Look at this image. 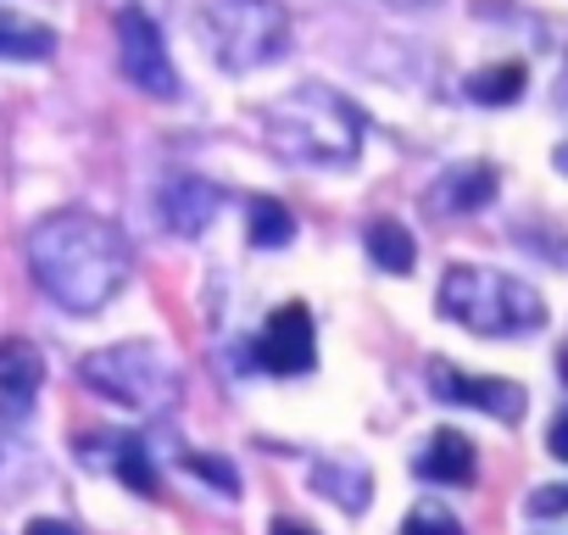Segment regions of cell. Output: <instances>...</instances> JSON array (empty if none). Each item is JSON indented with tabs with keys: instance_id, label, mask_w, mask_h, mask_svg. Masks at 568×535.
I'll use <instances>...</instances> for the list:
<instances>
[{
	"instance_id": "3957f363",
	"label": "cell",
	"mask_w": 568,
	"mask_h": 535,
	"mask_svg": "<svg viewBox=\"0 0 568 535\" xmlns=\"http://www.w3.org/2000/svg\"><path fill=\"white\" fill-rule=\"evenodd\" d=\"M435 302L452 324H463L468 335H485V341H518L546 324V302L535 285H524L518 274H501V268H479V262L446 268Z\"/></svg>"
},
{
	"instance_id": "ba28073f",
	"label": "cell",
	"mask_w": 568,
	"mask_h": 535,
	"mask_svg": "<svg viewBox=\"0 0 568 535\" xmlns=\"http://www.w3.org/2000/svg\"><path fill=\"white\" fill-rule=\"evenodd\" d=\"M429 391H435L440 402L479 407V413H490V418H501V424H518V418H524V402H529L524 385H513V380H485V374H463V369H452V363H429Z\"/></svg>"
},
{
	"instance_id": "7a4b0ae2",
	"label": "cell",
	"mask_w": 568,
	"mask_h": 535,
	"mask_svg": "<svg viewBox=\"0 0 568 535\" xmlns=\"http://www.w3.org/2000/svg\"><path fill=\"white\" fill-rule=\"evenodd\" d=\"M262 134L284 162L346 168L363 151V112L329 84H296L262 112Z\"/></svg>"
},
{
	"instance_id": "d4e9b609",
	"label": "cell",
	"mask_w": 568,
	"mask_h": 535,
	"mask_svg": "<svg viewBox=\"0 0 568 535\" xmlns=\"http://www.w3.org/2000/svg\"><path fill=\"white\" fill-rule=\"evenodd\" d=\"M385 7H407V12H429L435 0H385Z\"/></svg>"
},
{
	"instance_id": "d6986e66",
	"label": "cell",
	"mask_w": 568,
	"mask_h": 535,
	"mask_svg": "<svg viewBox=\"0 0 568 535\" xmlns=\"http://www.w3.org/2000/svg\"><path fill=\"white\" fill-rule=\"evenodd\" d=\"M118 480H123L129 491H140V496H156V468H151V457H145L140 441H123V452H118Z\"/></svg>"
},
{
	"instance_id": "4fadbf2b",
	"label": "cell",
	"mask_w": 568,
	"mask_h": 535,
	"mask_svg": "<svg viewBox=\"0 0 568 535\" xmlns=\"http://www.w3.org/2000/svg\"><path fill=\"white\" fill-rule=\"evenodd\" d=\"M51 51H57V29L0 0V62H45Z\"/></svg>"
},
{
	"instance_id": "44dd1931",
	"label": "cell",
	"mask_w": 568,
	"mask_h": 535,
	"mask_svg": "<svg viewBox=\"0 0 568 535\" xmlns=\"http://www.w3.org/2000/svg\"><path fill=\"white\" fill-rule=\"evenodd\" d=\"M568 513V485H540L529 496V518H562Z\"/></svg>"
},
{
	"instance_id": "cb8c5ba5",
	"label": "cell",
	"mask_w": 568,
	"mask_h": 535,
	"mask_svg": "<svg viewBox=\"0 0 568 535\" xmlns=\"http://www.w3.org/2000/svg\"><path fill=\"white\" fill-rule=\"evenodd\" d=\"M267 535H318L313 524H302V518H273L267 524Z\"/></svg>"
},
{
	"instance_id": "277c9868",
	"label": "cell",
	"mask_w": 568,
	"mask_h": 535,
	"mask_svg": "<svg viewBox=\"0 0 568 535\" xmlns=\"http://www.w3.org/2000/svg\"><path fill=\"white\" fill-rule=\"evenodd\" d=\"M195 34L217 68L251 73L284 57L291 18H284L278 0H195Z\"/></svg>"
},
{
	"instance_id": "2e32d148",
	"label": "cell",
	"mask_w": 568,
	"mask_h": 535,
	"mask_svg": "<svg viewBox=\"0 0 568 535\" xmlns=\"http://www.w3.org/2000/svg\"><path fill=\"white\" fill-rule=\"evenodd\" d=\"M245 240L262 245V251H284V245L296 240V212L284 206V201H273V195H256L245 206Z\"/></svg>"
},
{
	"instance_id": "52a82bcc",
	"label": "cell",
	"mask_w": 568,
	"mask_h": 535,
	"mask_svg": "<svg viewBox=\"0 0 568 535\" xmlns=\"http://www.w3.org/2000/svg\"><path fill=\"white\" fill-rule=\"evenodd\" d=\"M256 363L267 374H307L318 363V335H313V313L302 302H284L278 313H267L262 335H256Z\"/></svg>"
},
{
	"instance_id": "9a60e30c",
	"label": "cell",
	"mask_w": 568,
	"mask_h": 535,
	"mask_svg": "<svg viewBox=\"0 0 568 535\" xmlns=\"http://www.w3.org/2000/svg\"><path fill=\"white\" fill-rule=\"evenodd\" d=\"M313 485H318L335 507H346V513H363V507H368V491H374L368 468H357V463H335V457L313 463Z\"/></svg>"
},
{
	"instance_id": "5bb4252c",
	"label": "cell",
	"mask_w": 568,
	"mask_h": 535,
	"mask_svg": "<svg viewBox=\"0 0 568 535\" xmlns=\"http://www.w3.org/2000/svg\"><path fill=\"white\" fill-rule=\"evenodd\" d=\"M363 245H368L374 268H385V274H413V262H418V240L396 218H374L363 229Z\"/></svg>"
},
{
	"instance_id": "ac0fdd59",
	"label": "cell",
	"mask_w": 568,
	"mask_h": 535,
	"mask_svg": "<svg viewBox=\"0 0 568 535\" xmlns=\"http://www.w3.org/2000/svg\"><path fill=\"white\" fill-rule=\"evenodd\" d=\"M402 535H463V518L446 507V502H418L407 518H402Z\"/></svg>"
},
{
	"instance_id": "5b68a950",
	"label": "cell",
	"mask_w": 568,
	"mask_h": 535,
	"mask_svg": "<svg viewBox=\"0 0 568 535\" xmlns=\"http://www.w3.org/2000/svg\"><path fill=\"white\" fill-rule=\"evenodd\" d=\"M79 374H84V385H90L95 396H106V402H118V407H129V413H156V407H168V402L179 396V369H173V357H168L162 346H151V341L106 346V352H95Z\"/></svg>"
},
{
	"instance_id": "ffe728a7",
	"label": "cell",
	"mask_w": 568,
	"mask_h": 535,
	"mask_svg": "<svg viewBox=\"0 0 568 535\" xmlns=\"http://www.w3.org/2000/svg\"><path fill=\"white\" fill-rule=\"evenodd\" d=\"M184 468H190V474H201L206 485H217L223 496H234V491H240V474H234V463H229V457H212V452H184Z\"/></svg>"
},
{
	"instance_id": "8fae6325",
	"label": "cell",
	"mask_w": 568,
	"mask_h": 535,
	"mask_svg": "<svg viewBox=\"0 0 568 535\" xmlns=\"http://www.w3.org/2000/svg\"><path fill=\"white\" fill-rule=\"evenodd\" d=\"M413 468H418V480H429V485H468V480L479 474V452H474V441H468L463 430H435Z\"/></svg>"
},
{
	"instance_id": "7c38bea8",
	"label": "cell",
	"mask_w": 568,
	"mask_h": 535,
	"mask_svg": "<svg viewBox=\"0 0 568 535\" xmlns=\"http://www.w3.org/2000/svg\"><path fill=\"white\" fill-rule=\"evenodd\" d=\"M217 206H223V190L206 184V179H173V184L162 190V223H168L173 234H201Z\"/></svg>"
},
{
	"instance_id": "7402d4cb",
	"label": "cell",
	"mask_w": 568,
	"mask_h": 535,
	"mask_svg": "<svg viewBox=\"0 0 568 535\" xmlns=\"http://www.w3.org/2000/svg\"><path fill=\"white\" fill-rule=\"evenodd\" d=\"M546 452H551L557 463H568V407L551 418V430H546Z\"/></svg>"
},
{
	"instance_id": "8992f818",
	"label": "cell",
	"mask_w": 568,
	"mask_h": 535,
	"mask_svg": "<svg viewBox=\"0 0 568 535\" xmlns=\"http://www.w3.org/2000/svg\"><path fill=\"white\" fill-rule=\"evenodd\" d=\"M118 62H123V79L134 90H145L151 101L179 95V73H173V57H168L162 29L151 23V12H140V7L118 12Z\"/></svg>"
},
{
	"instance_id": "603a6c76",
	"label": "cell",
	"mask_w": 568,
	"mask_h": 535,
	"mask_svg": "<svg viewBox=\"0 0 568 535\" xmlns=\"http://www.w3.org/2000/svg\"><path fill=\"white\" fill-rule=\"evenodd\" d=\"M23 535H79V529H73V524H62V518H34Z\"/></svg>"
},
{
	"instance_id": "e0dca14e",
	"label": "cell",
	"mask_w": 568,
	"mask_h": 535,
	"mask_svg": "<svg viewBox=\"0 0 568 535\" xmlns=\"http://www.w3.org/2000/svg\"><path fill=\"white\" fill-rule=\"evenodd\" d=\"M524 84H529V73H524V62H496V68H479V73H468V101L474 107H513L518 95H524Z\"/></svg>"
},
{
	"instance_id": "4316f807",
	"label": "cell",
	"mask_w": 568,
	"mask_h": 535,
	"mask_svg": "<svg viewBox=\"0 0 568 535\" xmlns=\"http://www.w3.org/2000/svg\"><path fill=\"white\" fill-rule=\"evenodd\" d=\"M551 162H557V168L568 173V145H557V157H551Z\"/></svg>"
},
{
	"instance_id": "6da1fadb",
	"label": "cell",
	"mask_w": 568,
	"mask_h": 535,
	"mask_svg": "<svg viewBox=\"0 0 568 535\" xmlns=\"http://www.w3.org/2000/svg\"><path fill=\"white\" fill-rule=\"evenodd\" d=\"M34 285L68 313H101L134 274V251L118 223L95 212H51L29 234Z\"/></svg>"
},
{
	"instance_id": "484cf974",
	"label": "cell",
	"mask_w": 568,
	"mask_h": 535,
	"mask_svg": "<svg viewBox=\"0 0 568 535\" xmlns=\"http://www.w3.org/2000/svg\"><path fill=\"white\" fill-rule=\"evenodd\" d=\"M557 101L568 107V62H562V73H557Z\"/></svg>"
},
{
	"instance_id": "30bf717a",
	"label": "cell",
	"mask_w": 568,
	"mask_h": 535,
	"mask_svg": "<svg viewBox=\"0 0 568 535\" xmlns=\"http://www.w3.org/2000/svg\"><path fill=\"white\" fill-rule=\"evenodd\" d=\"M490 201H496V168H490V162H463V168L440 173V184L424 195V206H429V212H446V218L479 212V206H490Z\"/></svg>"
},
{
	"instance_id": "9c48e42d",
	"label": "cell",
	"mask_w": 568,
	"mask_h": 535,
	"mask_svg": "<svg viewBox=\"0 0 568 535\" xmlns=\"http://www.w3.org/2000/svg\"><path fill=\"white\" fill-rule=\"evenodd\" d=\"M40 385H45V357H40V346L23 341V335H7V341H0V407H7L12 418H23V413L34 407Z\"/></svg>"
}]
</instances>
